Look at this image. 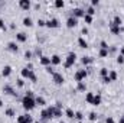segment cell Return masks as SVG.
<instances>
[{
	"instance_id": "cell-21",
	"label": "cell",
	"mask_w": 124,
	"mask_h": 123,
	"mask_svg": "<svg viewBox=\"0 0 124 123\" xmlns=\"http://www.w3.org/2000/svg\"><path fill=\"white\" fill-rule=\"evenodd\" d=\"M65 116H66L68 119H74V117H75V113H74L72 109H66V110H65Z\"/></svg>"
},
{
	"instance_id": "cell-15",
	"label": "cell",
	"mask_w": 124,
	"mask_h": 123,
	"mask_svg": "<svg viewBox=\"0 0 124 123\" xmlns=\"http://www.w3.org/2000/svg\"><path fill=\"white\" fill-rule=\"evenodd\" d=\"M10 74H12V67L10 65H4L3 70H1V75L3 77H9Z\"/></svg>"
},
{
	"instance_id": "cell-18",
	"label": "cell",
	"mask_w": 124,
	"mask_h": 123,
	"mask_svg": "<svg viewBox=\"0 0 124 123\" xmlns=\"http://www.w3.org/2000/svg\"><path fill=\"white\" fill-rule=\"evenodd\" d=\"M101 101H102V97H101L100 94H95V96H94V100H93V106H100Z\"/></svg>"
},
{
	"instance_id": "cell-17",
	"label": "cell",
	"mask_w": 124,
	"mask_h": 123,
	"mask_svg": "<svg viewBox=\"0 0 124 123\" xmlns=\"http://www.w3.org/2000/svg\"><path fill=\"white\" fill-rule=\"evenodd\" d=\"M40 64H42L43 67H49V65H51V58L42 55V57H40Z\"/></svg>"
},
{
	"instance_id": "cell-29",
	"label": "cell",
	"mask_w": 124,
	"mask_h": 123,
	"mask_svg": "<svg viewBox=\"0 0 124 123\" xmlns=\"http://www.w3.org/2000/svg\"><path fill=\"white\" fill-rule=\"evenodd\" d=\"M108 78H110L111 81H116V80H117V72H116V71H110V72H108Z\"/></svg>"
},
{
	"instance_id": "cell-48",
	"label": "cell",
	"mask_w": 124,
	"mask_h": 123,
	"mask_svg": "<svg viewBox=\"0 0 124 123\" xmlns=\"http://www.w3.org/2000/svg\"><path fill=\"white\" fill-rule=\"evenodd\" d=\"M82 33H84V35H87V33H88V29H87V28H84V29H82Z\"/></svg>"
},
{
	"instance_id": "cell-39",
	"label": "cell",
	"mask_w": 124,
	"mask_h": 123,
	"mask_svg": "<svg viewBox=\"0 0 124 123\" xmlns=\"http://www.w3.org/2000/svg\"><path fill=\"white\" fill-rule=\"evenodd\" d=\"M117 64H120V65H121V64H124V57L118 55V57H117Z\"/></svg>"
},
{
	"instance_id": "cell-10",
	"label": "cell",
	"mask_w": 124,
	"mask_h": 123,
	"mask_svg": "<svg viewBox=\"0 0 124 123\" xmlns=\"http://www.w3.org/2000/svg\"><path fill=\"white\" fill-rule=\"evenodd\" d=\"M110 31H111V33H114V35H120L121 33V26H117V25H114L113 22L110 23Z\"/></svg>"
},
{
	"instance_id": "cell-13",
	"label": "cell",
	"mask_w": 124,
	"mask_h": 123,
	"mask_svg": "<svg viewBox=\"0 0 124 123\" xmlns=\"http://www.w3.org/2000/svg\"><path fill=\"white\" fill-rule=\"evenodd\" d=\"M16 39H17V42H26L28 41V35L25 33V32H19L17 35H16Z\"/></svg>"
},
{
	"instance_id": "cell-12",
	"label": "cell",
	"mask_w": 124,
	"mask_h": 123,
	"mask_svg": "<svg viewBox=\"0 0 124 123\" xmlns=\"http://www.w3.org/2000/svg\"><path fill=\"white\" fill-rule=\"evenodd\" d=\"M77 25H78V19H75V18L69 16V18H68V20H66V26H68V28H75Z\"/></svg>"
},
{
	"instance_id": "cell-3",
	"label": "cell",
	"mask_w": 124,
	"mask_h": 123,
	"mask_svg": "<svg viewBox=\"0 0 124 123\" xmlns=\"http://www.w3.org/2000/svg\"><path fill=\"white\" fill-rule=\"evenodd\" d=\"M75 61H77V54L75 52H69L68 54V57H66V61H65V68H71L74 64H75Z\"/></svg>"
},
{
	"instance_id": "cell-44",
	"label": "cell",
	"mask_w": 124,
	"mask_h": 123,
	"mask_svg": "<svg viewBox=\"0 0 124 123\" xmlns=\"http://www.w3.org/2000/svg\"><path fill=\"white\" fill-rule=\"evenodd\" d=\"M102 83H105V84H108V83H111V80H110L108 77H104V78H102Z\"/></svg>"
},
{
	"instance_id": "cell-9",
	"label": "cell",
	"mask_w": 124,
	"mask_h": 123,
	"mask_svg": "<svg viewBox=\"0 0 124 123\" xmlns=\"http://www.w3.org/2000/svg\"><path fill=\"white\" fill-rule=\"evenodd\" d=\"M3 93H6V94H9V96H17V93L15 91V88H13L12 86H9V84H6V86L3 87Z\"/></svg>"
},
{
	"instance_id": "cell-33",
	"label": "cell",
	"mask_w": 124,
	"mask_h": 123,
	"mask_svg": "<svg viewBox=\"0 0 124 123\" xmlns=\"http://www.w3.org/2000/svg\"><path fill=\"white\" fill-rule=\"evenodd\" d=\"M75 119H77L78 122H82V119H84V114H82L81 112H75Z\"/></svg>"
},
{
	"instance_id": "cell-40",
	"label": "cell",
	"mask_w": 124,
	"mask_h": 123,
	"mask_svg": "<svg viewBox=\"0 0 124 123\" xmlns=\"http://www.w3.org/2000/svg\"><path fill=\"white\" fill-rule=\"evenodd\" d=\"M38 25H39V26H46V22H45L43 19H39V20H38Z\"/></svg>"
},
{
	"instance_id": "cell-25",
	"label": "cell",
	"mask_w": 124,
	"mask_h": 123,
	"mask_svg": "<svg viewBox=\"0 0 124 123\" xmlns=\"http://www.w3.org/2000/svg\"><path fill=\"white\" fill-rule=\"evenodd\" d=\"M77 90H78V91H85V90H87V84H85L84 81L78 83V86H77Z\"/></svg>"
},
{
	"instance_id": "cell-26",
	"label": "cell",
	"mask_w": 124,
	"mask_h": 123,
	"mask_svg": "<svg viewBox=\"0 0 124 123\" xmlns=\"http://www.w3.org/2000/svg\"><path fill=\"white\" fill-rule=\"evenodd\" d=\"M4 114H6L7 117H15V116H16V112H15L13 109H7V110L4 112Z\"/></svg>"
},
{
	"instance_id": "cell-49",
	"label": "cell",
	"mask_w": 124,
	"mask_h": 123,
	"mask_svg": "<svg viewBox=\"0 0 124 123\" xmlns=\"http://www.w3.org/2000/svg\"><path fill=\"white\" fill-rule=\"evenodd\" d=\"M118 123H124V114L120 117V122H118Z\"/></svg>"
},
{
	"instance_id": "cell-31",
	"label": "cell",
	"mask_w": 124,
	"mask_h": 123,
	"mask_svg": "<svg viewBox=\"0 0 124 123\" xmlns=\"http://www.w3.org/2000/svg\"><path fill=\"white\" fill-rule=\"evenodd\" d=\"M63 6H65V1H63V0H56V1H55V7H56V9H62Z\"/></svg>"
},
{
	"instance_id": "cell-14",
	"label": "cell",
	"mask_w": 124,
	"mask_h": 123,
	"mask_svg": "<svg viewBox=\"0 0 124 123\" xmlns=\"http://www.w3.org/2000/svg\"><path fill=\"white\" fill-rule=\"evenodd\" d=\"M7 49H9L10 52H17V51H19V46H17L16 42H9V44H7Z\"/></svg>"
},
{
	"instance_id": "cell-32",
	"label": "cell",
	"mask_w": 124,
	"mask_h": 123,
	"mask_svg": "<svg viewBox=\"0 0 124 123\" xmlns=\"http://www.w3.org/2000/svg\"><path fill=\"white\" fill-rule=\"evenodd\" d=\"M108 72H110V71H108L107 68H101V70H100V74H101L102 78H104V77H108Z\"/></svg>"
},
{
	"instance_id": "cell-22",
	"label": "cell",
	"mask_w": 124,
	"mask_h": 123,
	"mask_svg": "<svg viewBox=\"0 0 124 123\" xmlns=\"http://www.w3.org/2000/svg\"><path fill=\"white\" fill-rule=\"evenodd\" d=\"M81 61H82V64H84V65H91L94 60H93V57H84Z\"/></svg>"
},
{
	"instance_id": "cell-2",
	"label": "cell",
	"mask_w": 124,
	"mask_h": 123,
	"mask_svg": "<svg viewBox=\"0 0 124 123\" xmlns=\"http://www.w3.org/2000/svg\"><path fill=\"white\" fill-rule=\"evenodd\" d=\"M20 74H22V78H28L29 81H32V83H36V80H38V77H36V74L33 72V70L23 68V70L20 71Z\"/></svg>"
},
{
	"instance_id": "cell-27",
	"label": "cell",
	"mask_w": 124,
	"mask_h": 123,
	"mask_svg": "<svg viewBox=\"0 0 124 123\" xmlns=\"http://www.w3.org/2000/svg\"><path fill=\"white\" fill-rule=\"evenodd\" d=\"M23 25H25V26H28V28H31L32 25H33V22H32L31 18H25V19H23Z\"/></svg>"
},
{
	"instance_id": "cell-46",
	"label": "cell",
	"mask_w": 124,
	"mask_h": 123,
	"mask_svg": "<svg viewBox=\"0 0 124 123\" xmlns=\"http://www.w3.org/2000/svg\"><path fill=\"white\" fill-rule=\"evenodd\" d=\"M105 123H116V122H114V119H113V117H108V119L105 120Z\"/></svg>"
},
{
	"instance_id": "cell-36",
	"label": "cell",
	"mask_w": 124,
	"mask_h": 123,
	"mask_svg": "<svg viewBox=\"0 0 124 123\" xmlns=\"http://www.w3.org/2000/svg\"><path fill=\"white\" fill-rule=\"evenodd\" d=\"M88 119H90L91 122H95V120H97V113L91 112V113H90V116H88Z\"/></svg>"
},
{
	"instance_id": "cell-53",
	"label": "cell",
	"mask_w": 124,
	"mask_h": 123,
	"mask_svg": "<svg viewBox=\"0 0 124 123\" xmlns=\"http://www.w3.org/2000/svg\"><path fill=\"white\" fill-rule=\"evenodd\" d=\"M79 123H82V122H79Z\"/></svg>"
},
{
	"instance_id": "cell-19",
	"label": "cell",
	"mask_w": 124,
	"mask_h": 123,
	"mask_svg": "<svg viewBox=\"0 0 124 123\" xmlns=\"http://www.w3.org/2000/svg\"><path fill=\"white\" fill-rule=\"evenodd\" d=\"M35 101H36V104H39V106H45V104H46V100H45L42 96L35 97Z\"/></svg>"
},
{
	"instance_id": "cell-1",
	"label": "cell",
	"mask_w": 124,
	"mask_h": 123,
	"mask_svg": "<svg viewBox=\"0 0 124 123\" xmlns=\"http://www.w3.org/2000/svg\"><path fill=\"white\" fill-rule=\"evenodd\" d=\"M22 106L26 112H31L36 107V101H35V97H29V96H25L22 98Z\"/></svg>"
},
{
	"instance_id": "cell-5",
	"label": "cell",
	"mask_w": 124,
	"mask_h": 123,
	"mask_svg": "<svg viewBox=\"0 0 124 123\" xmlns=\"http://www.w3.org/2000/svg\"><path fill=\"white\" fill-rule=\"evenodd\" d=\"M52 81H54L56 86H62L63 81H65V78H63V75H62L61 72H54V74H52Z\"/></svg>"
},
{
	"instance_id": "cell-6",
	"label": "cell",
	"mask_w": 124,
	"mask_h": 123,
	"mask_svg": "<svg viewBox=\"0 0 124 123\" xmlns=\"http://www.w3.org/2000/svg\"><path fill=\"white\" fill-rule=\"evenodd\" d=\"M17 123H33V117L29 113L20 114V116H17Z\"/></svg>"
},
{
	"instance_id": "cell-4",
	"label": "cell",
	"mask_w": 124,
	"mask_h": 123,
	"mask_svg": "<svg viewBox=\"0 0 124 123\" xmlns=\"http://www.w3.org/2000/svg\"><path fill=\"white\" fill-rule=\"evenodd\" d=\"M87 75H88L87 70H78V71L75 72L74 78H75V81H77V83H81V81H84V80L87 78Z\"/></svg>"
},
{
	"instance_id": "cell-23",
	"label": "cell",
	"mask_w": 124,
	"mask_h": 123,
	"mask_svg": "<svg viewBox=\"0 0 124 123\" xmlns=\"http://www.w3.org/2000/svg\"><path fill=\"white\" fill-rule=\"evenodd\" d=\"M94 93H87V96H85V101L87 103H90V104H93V100H94Z\"/></svg>"
},
{
	"instance_id": "cell-28",
	"label": "cell",
	"mask_w": 124,
	"mask_h": 123,
	"mask_svg": "<svg viewBox=\"0 0 124 123\" xmlns=\"http://www.w3.org/2000/svg\"><path fill=\"white\" fill-rule=\"evenodd\" d=\"M108 54H110L108 49H100V54H98V55H100L101 58H105V57H108Z\"/></svg>"
},
{
	"instance_id": "cell-30",
	"label": "cell",
	"mask_w": 124,
	"mask_h": 123,
	"mask_svg": "<svg viewBox=\"0 0 124 123\" xmlns=\"http://www.w3.org/2000/svg\"><path fill=\"white\" fill-rule=\"evenodd\" d=\"M113 23L117 25V26H121V23H123V22H121V18H120V16H116V18L113 19Z\"/></svg>"
},
{
	"instance_id": "cell-38",
	"label": "cell",
	"mask_w": 124,
	"mask_h": 123,
	"mask_svg": "<svg viewBox=\"0 0 124 123\" xmlns=\"http://www.w3.org/2000/svg\"><path fill=\"white\" fill-rule=\"evenodd\" d=\"M100 45H101V49H108V44H107L105 41H101Z\"/></svg>"
},
{
	"instance_id": "cell-37",
	"label": "cell",
	"mask_w": 124,
	"mask_h": 123,
	"mask_svg": "<svg viewBox=\"0 0 124 123\" xmlns=\"http://www.w3.org/2000/svg\"><path fill=\"white\" fill-rule=\"evenodd\" d=\"M16 86H17V87H23V86H25V81H23V78H19V80L16 81Z\"/></svg>"
},
{
	"instance_id": "cell-52",
	"label": "cell",
	"mask_w": 124,
	"mask_h": 123,
	"mask_svg": "<svg viewBox=\"0 0 124 123\" xmlns=\"http://www.w3.org/2000/svg\"><path fill=\"white\" fill-rule=\"evenodd\" d=\"M59 123H65V122H59Z\"/></svg>"
},
{
	"instance_id": "cell-43",
	"label": "cell",
	"mask_w": 124,
	"mask_h": 123,
	"mask_svg": "<svg viewBox=\"0 0 124 123\" xmlns=\"http://www.w3.org/2000/svg\"><path fill=\"white\" fill-rule=\"evenodd\" d=\"M0 29H1V31H4V29H6V25H4V20H1V19H0Z\"/></svg>"
},
{
	"instance_id": "cell-51",
	"label": "cell",
	"mask_w": 124,
	"mask_h": 123,
	"mask_svg": "<svg viewBox=\"0 0 124 123\" xmlns=\"http://www.w3.org/2000/svg\"><path fill=\"white\" fill-rule=\"evenodd\" d=\"M33 123H40V122H33Z\"/></svg>"
},
{
	"instance_id": "cell-20",
	"label": "cell",
	"mask_w": 124,
	"mask_h": 123,
	"mask_svg": "<svg viewBox=\"0 0 124 123\" xmlns=\"http://www.w3.org/2000/svg\"><path fill=\"white\" fill-rule=\"evenodd\" d=\"M52 109H54V117H61L62 116V110L59 107H56V106H52Z\"/></svg>"
},
{
	"instance_id": "cell-8",
	"label": "cell",
	"mask_w": 124,
	"mask_h": 123,
	"mask_svg": "<svg viewBox=\"0 0 124 123\" xmlns=\"http://www.w3.org/2000/svg\"><path fill=\"white\" fill-rule=\"evenodd\" d=\"M46 26H48L49 29L59 28V20H58L56 18H54V19H49V20H46Z\"/></svg>"
},
{
	"instance_id": "cell-42",
	"label": "cell",
	"mask_w": 124,
	"mask_h": 123,
	"mask_svg": "<svg viewBox=\"0 0 124 123\" xmlns=\"http://www.w3.org/2000/svg\"><path fill=\"white\" fill-rule=\"evenodd\" d=\"M45 68H46V72H49V74H54V72H55V71L52 70V67H51V65H49V67H45Z\"/></svg>"
},
{
	"instance_id": "cell-11",
	"label": "cell",
	"mask_w": 124,
	"mask_h": 123,
	"mask_svg": "<svg viewBox=\"0 0 124 123\" xmlns=\"http://www.w3.org/2000/svg\"><path fill=\"white\" fill-rule=\"evenodd\" d=\"M19 6H20V9H23V10H29L32 6L31 0H20L19 1Z\"/></svg>"
},
{
	"instance_id": "cell-45",
	"label": "cell",
	"mask_w": 124,
	"mask_h": 123,
	"mask_svg": "<svg viewBox=\"0 0 124 123\" xmlns=\"http://www.w3.org/2000/svg\"><path fill=\"white\" fill-rule=\"evenodd\" d=\"M98 3H100L98 0H93V1H91V7H94V6H98Z\"/></svg>"
},
{
	"instance_id": "cell-47",
	"label": "cell",
	"mask_w": 124,
	"mask_h": 123,
	"mask_svg": "<svg viewBox=\"0 0 124 123\" xmlns=\"http://www.w3.org/2000/svg\"><path fill=\"white\" fill-rule=\"evenodd\" d=\"M120 55H121V57H124V46L120 49Z\"/></svg>"
},
{
	"instance_id": "cell-50",
	"label": "cell",
	"mask_w": 124,
	"mask_h": 123,
	"mask_svg": "<svg viewBox=\"0 0 124 123\" xmlns=\"http://www.w3.org/2000/svg\"><path fill=\"white\" fill-rule=\"evenodd\" d=\"M1 106H3V100L0 98V107H1Z\"/></svg>"
},
{
	"instance_id": "cell-24",
	"label": "cell",
	"mask_w": 124,
	"mask_h": 123,
	"mask_svg": "<svg viewBox=\"0 0 124 123\" xmlns=\"http://www.w3.org/2000/svg\"><path fill=\"white\" fill-rule=\"evenodd\" d=\"M78 45H79L81 48H88V42H87L84 38H79V39H78Z\"/></svg>"
},
{
	"instance_id": "cell-16",
	"label": "cell",
	"mask_w": 124,
	"mask_h": 123,
	"mask_svg": "<svg viewBox=\"0 0 124 123\" xmlns=\"http://www.w3.org/2000/svg\"><path fill=\"white\" fill-rule=\"evenodd\" d=\"M61 62H62V60L59 55H52L51 57V65H59Z\"/></svg>"
},
{
	"instance_id": "cell-35",
	"label": "cell",
	"mask_w": 124,
	"mask_h": 123,
	"mask_svg": "<svg viewBox=\"0 0 124 123\" xmlns=\"http://www.w3.org/2000/svg\"><path fill=\"white\" fill-rule=\"evenodd\" d=\"M85 13H87V15H90V16H94V15H95V10H94V7L90 6V7L87 9V12H85Z\"/></svg>"
},
{
	"instance_id": "cell-7",
	"label": "cell",
	"mask_w": 124,
	"mask_h": 123,
	"mask_svg": "<svg viewBox=\"0 0 124 123\" xmlns=\"http://www.w3.org/2000/svg\"><path fill=\"white\" fill-rule=\"evenodd\" d=\"M84 16H85V10H84V9H81V7H75V9L72 10V18L79 19V18H84Z\"/></svg>"
},
{
	"instance_id": "cell-34",
	"label": "cell",
	"mask_w": 124,
	"mask_h": 123,
	"mask_svg": "<svg viewBox=\"0 0 124 123\" xmlns=\"http://www.w3.org/2000/svg\"><path fill=\"white\" fill-rule=\"evenodd\" d=\"M84 20H85V23H93V16H90V15H87L85 13V16H84Z\"/></svg>"
},
{
	"instance_id": "cell-41",
	"label": "cell",
	"mask_w": 124,
	"mask_h": 123,
	"mask_svg": "<svg viewBox=\"0 0 124 123\" xmlns=\"http://www.w3.org/2000/svg\"><path fill=\"white\" fill-rule=\"evenodd\" d=\"M25 58H26V60H31V58H32V52L26 51V52H25Z\"/></svg>"
}]
</instances>
